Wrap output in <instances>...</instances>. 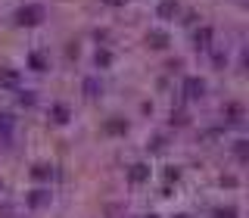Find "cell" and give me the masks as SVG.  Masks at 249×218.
<instances>
[{
	"label": "cell",
	"mask_w": 249,
	"mask_h": 218,
	"mask_svg": "<svg viewBox=\"0 0 249 218\" xmlns=\"http://www.w3.org/2000/svg\"><path fill=\"white\" fill-rule=\"evenodd\" d=\"M13 19H16V25H22V28H37L47 19V6L44 3H22Z\"/></svg>",
	"instance_id": "1"
},
{
	"label": "cell",
	"mask_w": 249,
	"mask_h": 218,
	"mask_svg": "<svg viewBox=\"0 0 249 218\" xmlns=\"http://www.w3.org/2000/svg\"><path fill=\"white\" fill-rule=\"evenodd\" d=\"M184 97L187 100H190V103H196V100H202V97H206V81H202V78L199 75H187L184 78Z\"/></svg>",
	"instance_id": "2"
},
{
	"label": "cell",
	"mask_w": 249,
	"mask_h": 218,
	"mask_svg": "<svg viewBox=\"0 0 249 218\" xmlns=\"http://www.w3.org/2000/svg\"><path fill=\"white\" fill-rule=\"evenodd\" d=\"M50 200H53L50 187H35L31 193H25V206L31 209V212H37V209H47V206H50Z\"/></svg>",
	"instance_id": "3"
},
{
	"label": "cell",
	"mask_w": 249,
	"mask_h": 218,
	"mask_svg": "<svg viewBox=\"0 0 249 218\" xmlns=\"http://www.w3.org/2000/svg\"><path fill=\"white\" fill-rule=\"evenodd\" d=\"M19 84H22L19 69H13V66L0 69V88H3V91H19Z\"/></svg>",
	"instance_id": "4"
},
{
	"label": "cell",
	"mask_w": 249,
	"mask_h": 218,
	"mask_svg": "<svg viewBox=\"0 0 249 218\" xmlns=\"http://www.w3.org/2000/svg\"><path fill=\"white\" fill-rule=\"evenodd\" d=\"M13 134H16V119H13V112H0V140H3V146L13 144Z\"/></svg>",
	"instance_id": "5"
},
{
	"label": "cell",
	"mask_w": 249,
	"mask_h": 218,
	"mask_svg": "<svg viewBox=\"0 0 249 218\" xmlns=\"http://www.w3.org/2000/svg\"><path fill=\"white\" fill-rule=\"evenodd\" d=\"M81 93H84L88 100H100V97H103V81H100L97 75L84 78V84H81Z\"/></svg>",
	"instance_id": "6"
},
{
	"label": "cell",
	"mask_w": 249,
	"mask_h": 218,
	"mask_svg": "<svg viewBox=\"0 0 249 218\" xmlns=\"http://www.w3.org/2000/svg\"><path fill=\"white\" fill-rule=\"evenodd\" d=\"M212 25H199L196 31H193V47H196V50H209V47H212Z\"/></svg>",
	"instance_id": "7"
},
{
	"label": "cell",
	"mask_w": 249,
	"mask_h": 218,
	"mask_svg": "<svg viewBox=\"0 0 249 218\" xmlns=\"http://www.w3.org/2000/svg\"><path fill=\"white\" fill-rule=\"evenodd\" d=\"M128 181L131 184H146V181H150V165H146V162H134V165H131L128 168Z\"/></svg>",
	"instance_id": "8"
},
{
	"label": "cell",
	"mask_w": 249,
	"mask_h": 218,
	"mask_svg": "<svg viewBox=\"0 0 249 218\" xmlns=\"http://www.w3.org/2000/svg\"><path fill=\"white\" fill-rule=\"evenodd\" d=\"M50 119H53V125H69L72 109H69L66 103H50Z\"/></svg>",
	"instance_id": "9"
},
{
	"label": "cell",
	"mask_w": 249,
	"mask_h": 218,
	"mask_svg": "<svg viewBox=\"0 0 249 218\" xmlns=\"http://www.w3.org/2000/svg\"><path fill=\"white\" fill-rule=\"evenodd\" d=\"M181 13V3H178V0H162L159 6H156V16H159V19H175V16Z\"/></svg>",
	"instance_id": "10"
},
{
	"label": "cell",
	"mask_w": 249,
	"mask_h": 218,
	"mask_svg": "<svg viewBox=\"0 0 249 218\" xmlns=\"http://www.w3.org/2000/svg\"><path fill=\"white\" fill-rule=\"evenodd\" d=\"M146 44H150L153 50H165V47H168V31H162V28L146 31Z\"/></svg>",
	"instance_id": "11"
},
{
	"label": "cell",
	"mask_w": 249,
	"mask_h": 218,
	"mask_svg": "<svg viewBox=\"0 0 249 218\" xmlns=\"http://www.w3.org/2000/svg\"><path fill=\"white\" fill-rule=\"evenodd\" d=\"M28 66H31V72H44V69H50V59H47L41 50H31L28 53Z\"/></svg>",
	"instance_id": "12"
},
{
	"label": "cell",
	"mask_w": 249,
	"mask_h": 218,
	"mask_svg": "<svg viewBox=\"0 0 249 218\" xmlns=\"http://www.w3.org/2000/svg\"><path fill=\"white\" fill-rule=\"evenodd\" d=\"M221 112H224V119H228L231 125H240V122H243V106H240V103H228V106H224L221 109Z\"/></svg>",
	"instance_id": "13"
},
{
	"label": "cell",
	"mask_w": 249,
	"mask_h": 218,
	"mask_svg": "<svg viewBox=\"0 0 249 218\" xmlns=\"http://www.w3.org/2000/svg\"><path fill=\"white\" fill-rule=\"evenodd\" d=\"M31 178H35V181H50V178H53V165H47V162H37V165L31 168Z\"/></svg>",
	"instance_id": "14"
},
{
	"label": "cell",
	"mask_w": 249,
	"mask_h": 218,
	"mask_svg": "<svg viewBox=\"0 0 249 218\" xmlns=\"http://www.w3.org/2000/svg\"><path fill=\"white\" fill-rule=\"evenodd\" d=\"M93 62H97V69H109V66H112V50L100 47V50H97V56H93Z\"/></svg>",
	"instance_id": "15"
},
{
	"label": "cell",
	"mask_w": 249,
	"mask_h": 218,
	"mask_svg": "<svg viewBox=\"0 0 249 218\" xmlns=\"http://www.w3.org/2000/svg\"><path fill=\"white\" fill-rule=\"evenodd\" d=\"M233 156H237V162H246V156H249V140L246 137L233 140Z\"/></svg>",
	"instance_id": "16"
},
{
	"label": "cell",
	"mask_w": 249,
	"mask_h": 218,
	"mask_svg": "<svg viewBox=\"0 0 249 218\" xmlns=\"http://www.w3.org/2000/svg\"><path fill=\"white\" fill-rule=\"evenodd\" d=\"M128 131V122L124 119H109L106 122V134H124Z\"/></svg>",
	"instance_id": "17"
},
{
	"label": "cell",
	"mask_w": 249,
	"mask_h": 218,
	"mask_svg": "<svg viewBox=\"0 0 249 218\" xmlns=\"http://www.w3.org/2000/svg\"><path fill=\"white\" fill-rule=\"evenodd\" d=\"M212 218H240V212L233 206H221V209H215V212H212Z\"/></svg>",
	"instance_id": "18"
},
{
	"label": "cell",
	"mask_w": 249,
	"mask_h": 218,
	"mask_svg": "<svg viewBox=\"0 0 249 218\" xmlns=\"http://www.w3.org/2000/svg\"><path fill=\"white\" fill-rule=\"evenodd\" d=\"M16 93H19V103H22V106H35V100H37L35 91H22V88H19Z\"/></svg>",
	"instance_id": "19"
},
{
	"label": "cell",
	"mask_w": 249,
	"mask_h": 218,
	"mask_svg": "<svg viewBox=\"0 0 249 218\" xmlns=\"http://www.w3.org/2000/svg\"><path fill=\"white\" fill-rule=\"evenodd\" d=\"M103 3H109V6H124L128 0H103Z\"/></svg>",
	"instance_id": "20"
},
{
	"label": "cell",
	"mask_w": 249,
	"mask_h": 218,
	"mask_svg": "<svg viewBox=\"0 0 249 218\" xmlns=\"http://www.w3.org/2000/svg\"><path fill=\"white\" fill-rule=\"evenodd\" d=\"M175 218H190V215H175Z\"/></svg>",
	"instance_id": "21"
},
{
	"label": "cell",
	"mask_w": 249,
	"mask_h": 218,
	"mask_svg": "<svg viewBox=\"0 0 249 218\" xmlns=\"http://www.w3.org/2000/svg\"><path fill=\"white\" fill-rule=\"evenodd\" d=\"M0 193H3V181H0Z\"/></svg>",
	"instance_id": "22"
},
{
	"label": "cell",
	"mask_w": 249,
	"mask_h": 218,
	"mask_svg": "<svg viewBox=\"0 0 249 218\" xmlns=\"http://www.w3.org/2000/svg\"><path fill=\"white\" fill-rule=\"evenodd\" d=\"M150 218H156V215H150Z\"/></svg>",
	"instance_id": "23"
}]
</instances>
